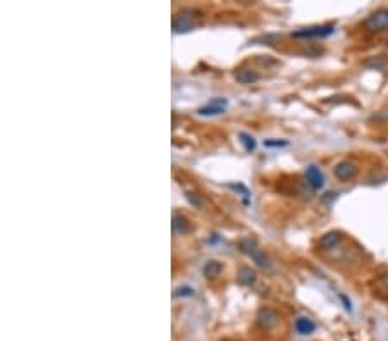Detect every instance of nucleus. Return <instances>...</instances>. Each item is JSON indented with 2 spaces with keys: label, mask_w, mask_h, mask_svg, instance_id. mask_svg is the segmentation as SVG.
<instances>
[{
  "label": "nucleus",
  "mask_w": 388,
  "mask_h": 341,
  "mask_svg": "<svg viewBox=\"0 0 388 341\" xmlns=\"http://www.w3.org/2000/svg\"><path fill=\"white\" fill-rule=\"evenodd\" d=\"M335 33L333 24H319V26H307V28H301L292 33V37L297 40H321V38H328Z\"/></svg>",
  "instance_id": "obj_1"
},
{
  "label": "nucleus",
  "mask_w": 388,
  "mask_h": 341,
  "mask_svg": "<svg viewBox=\"0 0 388 341\" xmlns=\"http://www.w3.org/2000/svg\"><path fill=\"white\" fill-rule=\"evenodd\" d=\"M240 250H242L245 255H249V257L252 258L259 267L267 269V271L271 269V260L267 258V255L264 254L259 247H257L256 240H252V238H243V240L240 241Z\"/></svg>",
  "instance_id": "obj_2"
},
{
  "label": "nucleus",
  "mask_w": 388,
  "mask_h": 341,
  "mask_svg": "<svg viewBox=\"0 0 388 341\" xmlns=\"http://www.w3.org/2000/svg\"><path fill=\"white\" fill-rule=\"evenodd\" d=\"M195 22H197V11L190 7H185L176 14L174 21H172V31L188 33L195 28Z\"/></svg>",
  "instance_id": "obj_3"
},
{
  "label": "nucleus",
  "mask_w": 388,
  "mask_h": 341,
  "mask_svg": "<svg viewBox=\"0 0 388 341\" xmlns=\"http://www.w3.org/2000/svg\"><path fill=\"white\" fill-rule=\"evenodd\" d=\"M364 26L371 33L388 31V7H381L371 12L366 18V21H364Z\"/></svg>",
  "instance_id": "obj_4"
},
{
  "label": "nucleus",
  "mask_w": 388,
  "mask_h": 341,
  "mask_svg": "<svg viewBox=\"0 0 388 341\" xmlns=\"http://www.w3.org/2000/svg\"><path fill=\"white\" fill-rule=\"evenodd\" d=\"M226 109H228V98L216 97V98H213V100H209L205 106L198 107L197 114L202 117H216L226 112Z\"/></svg>",
  "instance_id": "obj_5"
},
{
  "label": "nucleus",
  "mask_w": 388,
  "mask_h": 341,
  "mask_svg": "<svg viewBox=\"0 0 388 341\" xmlns=\"http://www.w3.org/2000/svg\"><path fill=\"white\" fill-rule=\"evenodd\" d=\"M357 172H359V167L352 160H340L333 169L335 178L340 181H352L357 176Z\"/></svg>",
  "instance_id": "obj_6"
},
{
  "label": "nucleus",
  "mask_w": 388,
  "mask_h": 341,
  "mask_svg": "<svg viewBox=\"0 0 388 341\" xmlns=\"http://www.w3.org/2000/svg\"><path fill=\"white\" fill-rule=\"evenodd\" d=\"M256 320L262 329H271V327H275L276 324H278L280 316L275 309H271V307H262V309H259V312H257Z\"/></svg>",
  "instance_id": "obj_7"
},
{
  "label": "nucleus",
  "mask_w": 388,
  "mask_h": 341,
  "mask_svg": "<svg viewBox=\"0 0 388 341\" xmlns=\"http://www.w3.org/2000/svg\"><path fill=\"white\" fill-rule=\"evenodd\" d=\"M305 179H307L309 186L312 190H321L324 186V176H323L321 169L314 164L307 166V169H305Z\"/></svg>",
  "instance_id": "obj_8"
},
{
  "label": "nucleus",
  "mask_w": 388,
  "mask_h": 341,
  "mask_svg": "<svg viewBox=\"0 0 388 341\" xmlns=\"http://www.w3.org/2000/svg\"><path fill=\"white\" fill-rule=\"evenodd\" d=\"M172 231L174 234H188L192 233V222L188 221L187 215L183 214H172Z\"/></svg>",
  "instance_id": "obj_9"
},
{
  "label": "nucleus",
  "mask_w": 388,
  "mask_h": 341,
  "mask_svg": "<svg viewBox=\"0 0 388 341\" xmlns=\"http://www.w3.org/2000/svg\"><path fill=\"white\" fill-rule=\"evenodd\" d=\"M235 78H237V81L240 85H252L260 80V74L259 71L252 69V67H242V69L237 71Z\"/></svg>",
  "instance_id": "obj_10"
},
{
  "label": "nucleus",
  "mask_w": 388,
  "mask_h": 341,
  "mask_svg": "<svg viewBox=\"0 0 388 341\" xmlns=\"http://www.w3.org/2000/svg\"><path fill=\"white\" fill-rule=\"evenodd\" d=\"M342 241V233L340 231H328L324 233V234L321 236V240H319V247L323 248V250H331V248H335L338 243Z\"/></svg>",
  "instance_id": "obj_11"
},
{
  "label": "nucleus",
  "mask_w": 388,
  "mask_h": 341,
  "mask_svg": "<svg viewBox=\"0 0 388 341\" xmlns=\"http://www.w3.org/2000/svg\"><path fill=\"white\" fill-rule=\"evenodd\" d=\"M237 279L242 286H252L257 281V274H256V271L250 267H240L238 269Z\"/></svg>",
  "instance_id": "obj_12"
},
{
  "label": "nucleus",
  "mask_w": 388,
  "mask_h": 341,
  "mask_svg": "<svg viewBox=\"0 0 388 341\" xmlns=\"http://www.w3.org/2000/svg\"><path fill=\"white\" fill-rule=\"evenodd\" d=\"M295 331L302 336H309L316 331V324L312 322V319L309 317H299L295 320Z\"/></svg>",
  "instance_id": "obj_13"
},
{
  "label": "nucleus",
  "mask_w": 388,
  "mask_h": 341,
  "mask_svg": "<svg viewBox=\"0 0 388 341\" xmlns=\"http://www.w3.org/2000/svg\"><path fill=\"white\" fill-rule=\"evenodd\" d=\"M221 271H223V264H221L219 260H207L204 269H202V272H204V276L207 277V279L217 277L221 274Z\"/></svg>",
  "instance_id": "obj_14"
},
{
  "label": "nucleus",
  "mask_w": 388,
  "mask_h": 341,
  "mask_svg": "<svg viewBox=\"0 0 388 341\" xmlns=\"http://www.w3.org/2000/svg\"><path fill=\"white\" fill-rule=\"evenodd\" d=\"M238 138H240V143H242L243 149H245L247 152H249V153L256 152L257 142H256V138H254L252 134L245 133V131H240V133H238Z\"/></svg>",
  "instance_id": "obj_15"
},
{
  "label": "nucleus",
  "mask_w": 388,
  "mask_h": 341,
  "mask_svg": "<svg viewBox=\"0 0 388 341\" xmlns=\"http://www.w3.org/2000/svg\"><path fill=\"white\" fill-rule=\"evenodd\" d=\"M185 196H187V200H188V203H190L192 207L194 209H204V205H205V202H204V198H202L198 193H195V192H187L185 193Z\"/></svg>",
  "instance_id": "obj_16"
},
{
  "label": "nucleus",
  "mask_w": 388,
  "mask_h": 341,
  "mask_svg": "<svg viewBox=\"0 0 388 341\" xmlns=\"http://www.w3.org/2000/svg\"><path fill=\"white\" fill-rule=\"evenodd\" d=\"M228 188L233 190V192H237L238 195H242V196H243V202L249 203V200H250V192H249V188H247L245 185H242V183H230V185H228Z\"/></svg>",
  "instance_id": "obj_17"
},
{
  "label": "nucleus",
  "mask_w": 388,
  "mask_h": 341,
  "mask_svg": "<svg viewBox=\"0 0 388 341\" xmlns=\"http://www.w3.org/2000/svg\"><path fill=\"white\" fill-rule=\"evenodd\" d=\"M195 295V290L192 286H178L174 291H172V297L174 298H187V297H194Z\"/></svg>",
  "instance_id": "obj_18"
},
{
  "label": "nucleus",
  "mask_w": 388,
  "mask_h": 341,
  "mask_svg": "<svg viewBox=\"0 0 388 341\" xmlns=\"http://www.w3.org/2000/svg\"><path fill=\"white\" fill-rule=\"evenodd\" d=\"M266 149H283V147L288 145V140H280V138H269V140H264L262 143Z\"/></svg>",
  "instance_id": "obj_19"
},
{
  "label": "nucleus",
  "mask_w": 388,
  "mask_h": 341,
  "mask_svg": "<svg viewBox=\"0 0 388 341\" xmlns=\"http://www.w3.org/2000/svg\"><path fill=\"white\" fill-rule=\"evenodd\" d=\"M376 286H378V290L383 291V293L388 297V272H385V274H381V276L378 277Z\"/></svg>",
  "instance_id": "obj_20"
},
{
  "label": "nucleus",
  "mask_w": 388,
  "mask_h": 341,
  "mask_svg": "<svg viewBox=\"0 0 388 341\" xmlns=\"http://www.w3.org/2000/svg\"><path fill=\"white\" fill-rule=\"evenodd\" d=\"M340 300L344 301V307H345V310H348V312H352V305H350V300H347V297H345V295H340Z\"/></svg>",
  "instance_id": "obj_21"
},
{
  "label": "nucleus",
  "mask_w": 388,
  "mask_h": 341,
  "mask_svg": "<svg viewBox=\"0 0 388 341\" xmlns=\"http://www.w3.org/2000/svg\"><path fill=\"white\" fill-rule=\"evenodd\" d=\"M219 341H230V340H219Z\"/></svg>",
  "instance_id": "obj_22"
}]
</instances>
